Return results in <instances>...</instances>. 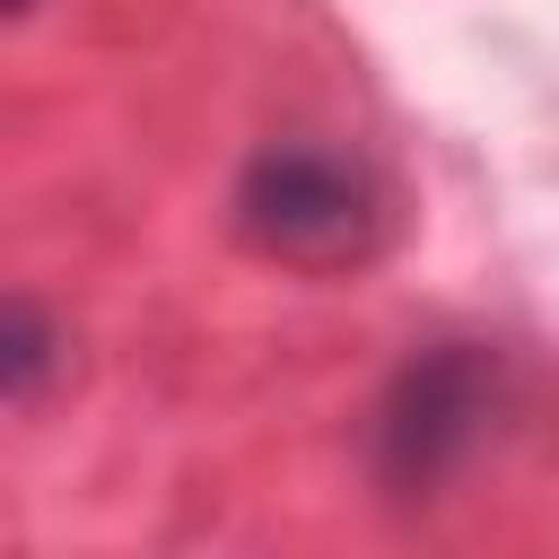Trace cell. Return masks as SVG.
Masks as SVG:
<instances>
[{
    "mask_svg": "<svg viewBox=\"0 0 559 559\" xmlns=\"http://www.w3.org/2000/svg\"><path fill=\"white\" fill-rule=\"evenodd\" d=\"M236 227L245 245H262L271 262H306V271H332V262H358L384 227V201H376V175L341 148H262L245 175H236Z\"/></svg>",
    "mask_w": 559,
    "mask_h": 559,
    "instance_id": "1",
    "label": "cell"
},
{
    "mask_svg": "<svg viewBox=\"0 0 559 559\" xmlns=\"http://www.w3.org/2000/svg\"><path fill=\"white\" fill-rule=\"evenodd\" d=\"M480 419H489V367H480V349H437V358H419L402 384H393V402H384V472L393 480H437L472 437H480Z\"/></svg>",
    "mask_w": 559,
    "mask_h": 559,
    "instance_id": "2",
    "label": "cell"
},
{
    "mask_svg": "<svg viewBox=\"0 0 559 559\" xmlns=\"http://www.w3.org/2000/svg\"><path fill=\"white\" fill-rule=\"evenodd\" d=\"M52 323L35 297H9V323H0V376H9V402H35L44 393V367H52Z\"/></svg>",
    "mask_w": 559,
    "mask_h": 559,
    "instance_id": "3",
    "label": "cell"
},
{
    "mask_svg": "<svg viewBox=\"0 0 559 559\" xmlns=\"http://www.w3.org/2000/svg\"><path fill=\"white\" fill-rule=\"evenodd\" d=\"M9 9H17V17H26V9H35V0H9Z\"/></svg>",
    "mask_w": 559,
    "mask_h": 559,
    "instance_id": "4",
    "label": "cell"
}]
</instances>
